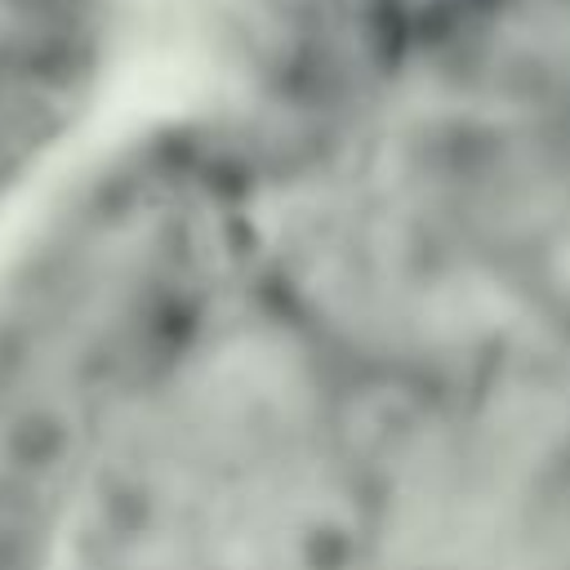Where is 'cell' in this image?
<instances>
[{
	"instance_id": "obj_1",
	"label": "cell",
	"mask_w": 570,
	"mask_h": 570,
	"mask_svg": "<svg viewBox=\"0 0 570 570\" xmlns=\"http://www.w3.org/2000/svg\"><path fill=\"white\" fill-rule=\"evenodd\" d=\"M232 156L258 281L347 365L570 356L566 85H401L356 125Z\"/></svg>"
},
{
	"instance_id": "obj_2",
	"label": "cell",
	"mask_w": 570,
	"mask_h": 570,
	"mask_svg": "<svg viewBox=\"0 0 570 570\" xmlns=\"http://www.w3.org/2000/svg\"><path fill=\"white\" fill-rule=\"evenodd\" d=\"M249 276L240 169L178 107L85 138L0 232V570H53L94 459Z\"/></svg>"
},
{
	"instance_id": "obj_3",
	"label": "cell",
	"mask_w": 570,
	"mask_h": 570,
	"mask_svg": "<svg viewBox=\"0 0 570 570\" xmlns=\"http://www.w3.org/2000/svg\"><path fill=\"white\" fill-rule=\"evenodd\" d=\"M361 383L258 272L80 481L53 570H356Z\"/></svg>"
},
{
	"instance_id": "obj_4",
	"label": "cell",
	"mask_w": 570,
	"mask_h": 570,
	"mask_svg": "<svg viewBox=\"0 0 570 570\" xmlns=\"http://www.w3.org/2000/svg\"><path fill=\"white\" fill-rule=\"evenodd\" d=\"M352 374L356 570H570V356L499 343Z\"/></svg>"
}]
</instances>
